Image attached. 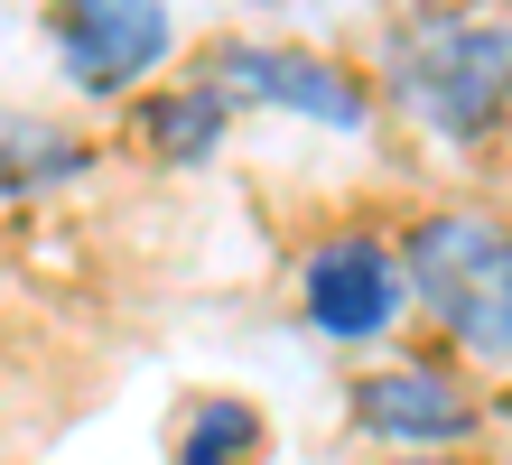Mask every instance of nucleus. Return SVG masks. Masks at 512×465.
Wrapping results in <instances>:
<instances>
[{
    "instance_id": "obj_1",
    "label": "nucleus",
    "mask_w": 512,
    "mask_h": 465,
    "mask_svg": "<svg viewBox=\"0 0 512 465\" xmlns=\"http://www.w3.org/2000/svg\"><path fill=\"white\" fill-rule=\"evenodd\" d=\"M401 270H410V298L466 354L512 363V233H494L485 214H429V224H410Z\"/></svg>"
},
{
    "instance_id": "obj_2",
    "label": "nucleus",
    "mask_w": 512,
    "mask_h": 465,
    "mask_svg": "<svg viewBox=\"0 0 512 465\" xmlns=\"http://www.w3.org/2000/svg\"><path fill=\"white\" fill-rule=\"evenodd\" d=\"M391 93L438 121L457 140H485L503 103H512V28H485V19H419L401 38V66H391Z\"/></svg>"
},
{
    "instance_id": "obj_3",
    "label": "nucleus",
    "mask_w": 512,
    "mask_h": 465,
    "mask_svg": "<svg viewBox=\"0 0 512 465\" xmlns=\"http://www.w3.org/2000/svg\"><path fill=\"white\" fill-rule=\"evenodd\" d=\"M298 298H308V326H317V335L364 345V335H382L391 317H401L410 270H401V252H382L373 233H336V242H317V252H308Z\"/></svg>"
},
{
    "instance_id": "obj_4",
    "label": "nucleus",
    "mask_w": 512,
    "mask_h": 465,
    "mask_svg": "<svg viewBox=\"0 0 512 465\" xmlns=\"http://www.w3.org/2000/svg\"><path fill=\"white\" fill-rule=\"evenodd\" d=\"M215 84L252 93V103H280V112H308V121H326V131H364L373 121L364 75L336 66V56H308V47H224Z\"/></svg>"
},
{
    "instance_id": "obj_5",
    "label": "nucleus",
    "mask_w": 512,
    "mask_h": 465,
    "mask_svg": "<svg viewBox=\"0 0 512 465\" xmlns=\"http://www.w3.org/2000/svg\"><path fill=\"white\" fill-rule=\"evenodd\" d=\"M56 66L84 93H122L149 66H168V10L159 0H66V19H56Z\"/></svg>"
},
{
    "instance_id": "obj_6",
    "label": "nucleus",
    "mask_w": 512,
    "mask_h": 465,
    "mask_svg": "<svg viewBox=\"0 0 512 465\" xmlns=\"http://www.w3.org/2000/svg\"><path fill=\"white\" fill-rule=\"evenodd\" d=\"M354 428L391 438V447H457V438H475V391L447 363L410 354V363H382L354 382Z\"/></svg>"
},
{
    "instance_id": "obj_7",
    "label": "nucleus",
    "mask_w": 512,
    "mask_h": 465,
    "mask_svg": "<svg viewBox=\"0 0 512 465\" xmlns=\"http://www.w3.org/2000/svg\"><path fill=\"white\" fill-rule=\"evenodd\" d=\"M270 428L252 400H196L187 428H177V465H261Z\"/></svg>"
},
{
    "instance_id": "obj_8",
    "label": "nucleus",
    "mask_w": 512,
    "mask_h": 465,
    "mask_svg": "<svg viewBox=\"0 0 512 465\" xmlns=\"http://www.w3.org/2000/svg\"><path fill=\"white\" fill-rule=\"evenodd\" d=\"M140 140L159 149V159H205V149L224 140V84L205 75L196 93H168V103L140 112Z\"/></svg>"
},
{
    "instance_id": "obj_9",
    "label": "nucleus",
    "mask_w": 512,
    "mask_h": 465,
    "mask_svg": "<svg viewBox=\"0 0 512 465\" xmlns=\"http://www.w3.org/2000/svg\"><path fill=\"white\" fill-rule=\"evenodd\" d=\"M410 465H438V456H410Z\"/></svg>"
}]
</instances>
